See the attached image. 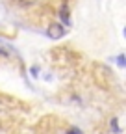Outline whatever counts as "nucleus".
Returning a JSON list of instances; mask_svg holds the SVG:
<instances>
[{
    "label": "nucleus",
    "instance_id": "nucleus-1",
    "mask_svg": "<svg viewBox=\"0 0 126 134\" xmlns=\"http://www.w3.org/2000/svg\"><path fill=\"white\" fill-rule=\"evenodd\" d=\"M63 34H65V30H63V26H59V24H54V26H50V32H48V36L50 37H54V39H58V37H61Z\"/></svg>",
    "mask_w": 126,
    "mask_h": 134
},
{
    "label": "nucleus",
    "instance_id": "nucleus-2",
    "mask_svg": "<svg viewBox=\"0 0 126 134\" xmlns=\"http://www.w3.org/2000/svg\"><path fill=\"white\" fill-rule=\"evenodd\" d=\"M59 19H61V23H63V24H67V26L71 24V19H69V9H67L65 6H63V8H61V11H59Z\"/></svg>",
    "mask_w": 126,
    "mask_h": 134
},
{
    "label": "nucleus",
    "instance_id": "nucleus-3",
    "mask_svg": "<svg viewBox=\"0 0 126 134\" xmlns=\"http://www.w3.org/2000/svg\"><path fill=\"white\" fill-rule=\"evenodd\" d=\"M109 125H111V129H113V132H115V134H119V132H121V129H119V123H117V119H115V117L111 119V123H109Z\"/></svg>",
    "mask_w": 126,
    "mask_h": 134
},
{
    "label": "nucleus",
    "instance_id": "nucleus-4",
    "mask_svg": "<svg viewBox=\"0 0 126 134\" xmlns=\"http://www.w3.org/2000/svg\"><path fill=\"white\" fill-rule=\"evenodd\" d=\"M67 134H84V132H82L80 129H76V127H72V129H69V130H67Z\"/></svg>",
    "mask_w": 126,
    "mask_h": 134
},
{
    "label": "nucleus",
    "instance_id": "nucleus-5",
    "mask_svg": "<svg viewBox=\"0 0 126 134\" xmlns=\"http://www.w3.org/2000/svg\"><path fill=\"white\" fill-rule=\"evenodd\" d=\"M117 63H119V67H124V65H126V62H124V54H121V56L117 58Z\"/></svg>",
    "mask_w": 126,
    "mask_h": 134
},
{
    "label": "nucleus",
    "instance_id": "nucleus-6",
    "mask_svg": "<svg viewBox=\"0 0 126 134\" xmlns=\"http://www.w3.org/2000/svg\"><path fill=\"white\" fill-rule=\"evenodd\" d=\"M37 73H39V67H32V76H37Z\"/></svg>",
    "mask_w": 126,
    "mask_h": 134
}]
</instances>
